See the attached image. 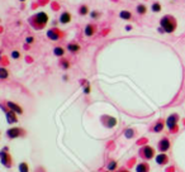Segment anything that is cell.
Here are the masks:
<instances>
[{
    "mask_svg": "<svg viewBox=\"0 0 185 172\" xmlns=\"http://www.w3.org/2000/svg\"><path fill=\"white\" fill-rule=\"evenodd\" d=\"M161 23V27H162V30L166 32V33H172L176 28V22H175V18H172L171 15H165L164 18L160 20Z\"/></svg>",
    "mask_w": 185,
    "mask_h": 172,
    "instance_id": "obj_1",
    "label": "cell"
},
{
    "mask_svg": "<svg viewBox=\"0 0 185 172\" xmlns=\"http://www.w3.org/2000/svg\"><path fill=\"white\" fill-rule=\"evenodd\" d=\"M48 22V16L46 13H38L32 18V24L38 29V28H43L46 23Z\"/></svg>",
    "mask_w": 185,
    "mask_h": 172,
    "instance_id": "obj_2",
    "label": "cell"
},
{
    "mask_svg": "<svg viewBox=\"0 0 185 172\" xmlns=\"http://www.w3.org/2000/svg\"><path fill=\"white\" fill-rule=\"evenodd\" d=\"M141 154H142V156H143L146 159H150V158L154 157V149L151 148V147H148V145H146V147L142 148Z\"/></svg>",
    "mask_w": 185,
    "mask_h": 172,
    "instance_id": "obj_3",
    "label": "cell"
},
{
    "mask_svg": "<svg viewBox=\"0 0 185 172\" xmlns=\"http://www.w3.org/2000/svg\"><path fill=\"white\" fill-rule=\"evenodd\" d=\"M176 122H178V115L176 114L170 115L169 119H167V127L172 131V129H175V127H176Z\"/></svg>",
    "mask_w": 185,
    "mask_h": 172,
    "instance_id": "obj_4",
    "label": "cell"
},
{
    "mask_svg": "<svg viewBox=\"0 0 185 172\" xmlns=\"http://www.w3.org/2000/svg\"><path fill=\"white\" fill-rule=\"evenodd\" d=\"M169 147H170V142L167 141L166 138H165V139H162L161 142L158 143V149L161 151V152H165V151H167V149H169Z\"/></svg>",
    "mask_w": 185,
    "mask_h": 172,
    "instance_id": "obj_5",
    "label": "cell"
},
{
    "mask_svg": "<svg viewBox=\"0 0 185 172\" xmlns=\"http://www.w3.org/2000/svg\"><path fill=\"white\" fill-rule=\"evenodd\" d=\"M8 137H10V138H16V137L20 135V129L19 128H13L10 131H8Z\"/></svg>",
    "mask_w": 185,
    "mask_h": 172,
    "instance_id": "obj_6",
    "label": "cell"
},
{
    "mask_svg": "<svg viewBox=\"0 0 185 172\" xmlns=\"http://www.w3.org/2000/svg\"><path fill=\"white\" fill-rule=\"evenodd\" d=\"M70 20H71V15H70V13L63 12V13L60 15V22H61L62 24H67Z\"/></svg>",
    "mask_w": 185,
    "mask_h": 172,
    "instance_id": "obj_7",
    "label": "cell"
},
{
    "mask_svg": "<svg viewBox=\"0 0 185 172\" xmlns=\"http://www.w3.org/2000/svg\"><path fill=\"white\" fill-rule=\"evenodd\" d=\"M47 37H48V38H51L52 41H57L58 38H60V34H58V32H57L56 29H52V30H48Z\"/></svg>",
    "mask_w": 185,
    "mask_h": 172,
    "instance_id": "obj_8",
    "label": "cell"
},
{
    "mask_svg": "<svg viewBox=\"0 0 185 172\" xmlns=\"http://www.w3.org/2000/svg\"><path fill=\"white\" fill-rule=\"evenodd\" d=\"M8 106H9L13 111H15V113H18V114H22V113H23L22 108H20V106H18V105H15L14 102H10V101H9V102H8Z\"/></svg>",
    "mask_w": 185,
    "mask_h": 172,
    "instance_id": "obj_9",
    "label": "cell"
},
{
    "mask_svg": "<svg viewBox=\"0 0 185 172\" xmlns=\"http://www.w3.org/2000/svg\"><path fill=\"white\" fill-rule=\"evenodd\" d=\"M156 162L158 163V165H165V163H167V157L165 156V154H158V156L156 157Z\"/></svg>",
    "mask_w": 185,
    "mask_h": 172,
    "instance_id": "obj_10",
    "label": "cell"
},
{
    "mask_svg": "<svg viewBox=\"0 0 185 172\" xmlns=\"http://www.w3.org/2000/svg\"><path fill=\"white\" fill-rule=\"evenodd\" d=\"M94 33H95V27H94V25H91V24L86 25V28H85V34H86V36L90 37V36H92Z\"/></svg>",
    "mask_w": 185,
    "mask_h": 172,
    "instance_id": "obj_11",
    "label": "cell"
},
{
    "mask_svg": "<svg viewBox=\"0 0 185 172\" xmlns=\"http://www.w3.org/2000/svg\"><path fill=\"white\" fill-rule=\"evenodd\" d=\"M119 16L122 19H125V20H129L131 18H132V14L128 12V10H122L121 12V14H119Z\"/></svg>",
    "mask_w": 185,
    "mask_h": 172,
    "instance_id": "obj_12",
    "label": "cell"
},
{
    "mask_svg": "<svg viewBox=\"0 0 185 172\" xmlns=\"http://www.w3.org/2000/svg\"><path fill=\"white\" fill-rule=\"evenodd\" d=\"M6 118H8V122L9 123H16V118L15 115L13 114V111H6Z\"/></svg>",
    "mask_w": 185,
    "mask_h": 172,
    "instance_id": "obj_13",
    "label": "cell"
},
{
    "mask_svg": "<svg viewBox=\"0 0 185 172\" xmlns=\"http://www.w3.org/2000/svg\"><path fill=\"white\" fill-rule=\"evenodd\" d=\"M67 49H69L70 52H79L80 46L79 45H75V43H70V45L67 46Z\"/></svg>",
    "mask_w": 185,
    "mask_h": 172,
    "instance_id": "obj_14",
    "label": "cell"
},
{
    "mask_svg": "<svg viewBox=\"0 0 185 172\" xmlns=\"http://www.w3.org/2000/svg\"><path fill=\"white\" fill-rule=\"evenodd\" d=\"M137 172H148V166L146 163H140L137 166Z\"/></svg>",
    "mask_w": 185,
    "mask_h": 172,
    "instance_id": "obj_15",
    "label": "cell"
},
{
    "mask_svg": "<svg viewBox=\"0 0 185 172\" xmlns=\"http://www.w3.org/2000/svg\"><path fill=\"white\" fill-rule=\"evenodd\" d=\"M146 10H147V8H146V5L145 4H140L138 6H137V13L138 14H146Z\"/></svg>",
    "mask_w": 185,
    "mask_h": 172,
    "instance_id": "obj_16",
    "label": "cell"
},
{
    "mask_svg": "<svg viewBox=\"0 0 185 172\" xmlns=\"http://www.w3.org/2000/svg\"><path fill=\"white\" fill-rule=\"evenodd\" d=\"M151 9L155 13H158V12H161V5H160V3H154L152 6H151Z\"/></svg>",
    "mask_w": 185,
    "mask_h": 172,
    "instance_id": "obj_17",
    "label": "cell"
},
{
    "mask_svg": "<svg viewBox=\"0 0 185 172\" xmlns=\"http://www.w3.org/2000/svg\"><path fill=\"white\" fill-rule=\"evenodd\" d=\"M53 52H55L56 56H63L65 51H63V48H61V47H56V48L53 49Z\"/></svg>",
    "mask_w": 185,
    "mask_h": 172,
    "instance_id": "obj_18",
    "label": "cell"
},
{
    "mask_svg": "<svg viewBox=\"0 0 185 172\" xmlns=\"http://www.w3.org/2000/svg\"><path fill=\"white\" fill-rule=\"evenodd\" d=\"M164 128V124L161 123V122H160V123H157L156 124V127L154 128V132H156V133H158V132H161V129Z\"/></svg>",
    "mask_w": 185,
    "mask_h": 172,
    "instance_id": "obj_19",
    "label": "cell"
},
{
    "mask_svg": "<svg viewBox=\"0 0 185 172\" xmlns=\"http://www.w3.org/2000/svg\"><path fill=\"white\" fill-rule=\"evenodd\" d=\"M79 13H80V14H82V15L88 14V6H86V5H82V6H80Z\"/></svg>",
    "mask_w": 185,
    "mask_h": 172,
    "instance_id": "obj_20",
    "label": "cell"
},
{
    "mask_svg": "<svg viewBox=\"0 0 185 172\" xmlns=\"http://www.w3.org/2000/svg\"><path fill=\"white\" fill-rule=\"evenodd\" d=\"M19 170L22 172H28V166H27V163H20L19 165Z\"/></svg>",
    "mask_w": 185,
    "mask_h": 172,
    "instance_id": "obj_21",
    "label": "cell"
},
{
    "mask_svg": "<svg viewBox=\"0 0 185 172\" xmlns=\"http://www.w3.org/2000/svg\"><path fill=\"white\" fill-rule=\"evenodd\" d=\"M115 167H117V162H114V161H113V162H111V163L108 165V170H109V171H113Z\"/></svg>",
    "mask_w": 185,
    "mask_h": 172,
    "instance_id": "obj_22",
    "label": "cell"
},
{
    "mask_svg": "<svg viewBox=\"0 0 185 172\" xmlns=\"http://www.w3.org/2000/svg\"><path fill=\"white\" fill-rule=\"evenodd\" d=\"M12 57H13L14 59H16V58L20 57V53L18 52V51H13V52H12Z\"/></svg>",
    "mask_w": 185,
    "mask_h": 172,
    "instance_id": "obj_23",
    "label": "cell"
},
{
    "mask_svg": "<svg viewBox=\"0 0 185 172\" xmlns=\"http://www.w3.org/2000/svg\"><path fill=\"white\" fill-rule=\"evenodd\" d=\"M0 72H2V79H6L8 72H6L5 68H0Z\"/></svg>",
    "mask_w": 185,
    "mask_h": 172,
    "instance_id": "obj_24",
    "label": "cell"
},
{
    "mask_svg": "<svg viewBox=\"0 0 185 172\" xmlns=\"http://www.w3.org/2000/svg\"><path fill=\"white\" fill-rule=\"evenodd\" d=\"M132 135H133V131H132V129H128V131L125 132V137L129 138V137H132Z\"/></svg>",
    "mask_w": 185,
    "mask_h": 172,
    "instance_id": "obj_25",
    "label": "cell"
},
{
    "mask_svg": "<svg viewBox=\"0 0 185 172\" xmlns=\"http://www.w3.org/2000/svg\"><path fill=\"white\" fill-rule=\"evenodd\" d=\"M62 67H63V68H69V62L63 61V62H62Z\"/></svg>",
    "mask_w": 185,
    "mask_h": 172,
    "instance_id": "obj_26",
    "label": "cell"
},
{
    "mask_svg": "<svg viewBox=\"0 0 185 172\" xmlns=\"http://www.w3.org/2000/svg\"><path fill=\"white\" fill-rule=\"evenodd\" d=\"M33 41H34V39H33V37H28L27 38V43H33Z\"/></svg>",
    "mask_w": 185,
    "mask_h": 172,
    "instance_id": "obj_27",
    "label": "cell"
},
{
    "mask_svg": "<svg viewBox=\"0 0 185 172\" xmlns=\"http://www.w3.org/2000/svg\"><path fill=\"white\" fill-rule=\"evenodd\" d=\"M89 91H90V88H89V86H86L85 90H84V92H85V94H89Z\"/></svg>",
    "mask_w": 185,
    "mask_h": 172,
    "instance_id": "obj_28",
    "label": "cell"
},
{
    "mask_svg": "<svg viewBox=\"0 0 185 172\" xmlns=\"http://www.w3.org/2000/svg\"><path fill=\"white\" fill-rule=\"evenodd\" d=\"M98 15H99L98 13H92V16H94V18H96V16H98Z\"/></svg>",
    "mask_w": 185,
    "mask_h": 172,
    "instance_id": "obj_29",
    "label": "cell"
},
{
    "mask_svg": "<svg viewBox=\"0 0 185 172\" xmlns=\"http://www.w3.org/2000/svg\"><path fill=\"white\" fill-rule=\"evenodd\" d=\"M119 172H127V171H119Z\"/></svg>",
    "mask_w": 185,
    "mask_h": 172,
    "instance_id": "obj_30",
    "label": "cell"
},
{
    "mask_svg": "<svg viewBox=\"0 0 185 172\" xmlns=\"http://www.w3.org/2000/svg\"><path fill=\"white\" fill-rule=\"evenodd\" d=\"M20 2H24V0H20Z\"/></svg>",
    "mask_w": 185,
    "mask_h": 172,
    "instance_id": "obj_31",
    "label": "cell"
}]
</instances>
